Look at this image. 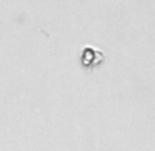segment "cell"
Instances as JSON below:
<instances>
[{"label": "cell", "instance_id": "obj_1", "mask_svg": "<svg viewBox=\"0 0 155 151\" xmlns=\"http://www.w3.org/2000/svg\"><path fill=\"white\" fill-rule=\"evenodd\" d=\"M100 55H102V52H99V51H95L94 48H85L84 51H82V58H88V61L82 62V63H84L85 66H88L89 63H92V61H94L96 56H100Z\"/></svg>", "mask_w": 155, "mask_h": 151}]
</instances>
